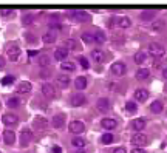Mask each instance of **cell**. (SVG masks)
Returning a JSON list of instances; mask_svg holds the SVG:
<instances>
[{"instance_id":"obj_2","label":"cell","mask_w":167,"mask_h":153,"mask_svg":"<svg viewBox=\"0 0 167 153\" xmlns=\"http://www.w3.org/2000/svg\"><path fill=\"white\" fill-rule=\"evenodd\" d=\"M68 131L73 133V134H81V133L85 131V125L81 121H71L68 124Z\"/></svg>"},{"instance_id":"obj_5","label":"cell","mask_w":167,"mask_h":153,"mask_svg":"<svg viewBox=\"0 0 167 153\" xmlns=\"http://www.w3.org/2000/svg\"><path fill=\"white\" fill-rule=\"evenodd\" d=\"M68 16H71L74 20H77V22H85L87 19H88V14L85 13V11H82V10H76V11H70L68 13Z\"/></svg>"},{"instance_id":"obj_49","label":"cell","mask_w":167,"mask_h":153,"mask_svg":"<svg viewBox=\"0 0 167 153\" xmlns=\"http://www.w3.org/2000/svg\"><path fill=\"white\" fill-rule=\"evenodd\" d=\"M162 76L167 79V68H164V70H162Z\"/></svg>"},{"instance_id":"obj_33","label":"cell","mask_w":167,"mask_h":153,"mask_svg":"<svg viewBox=\"0 0 167 153\" xmlns=\"http://www.w3.org/2000/svg\"><path fill=\"white\" fill-rule=\"evenodd\" d=\"M145 59H147V53H144V51H139V53H136V56H135V62H136V64H142Z\"/></svg>"},{"instance_id":"obj_17","label":"cell","mask_w":167,"mask_h":153,"mask_svg":"<svg viewBox=\"0 0 167 153\" xmlns=\"http://www.w3.org/2000/svg\"><path fill=\"white\" fill-rule=\"evenodd\" d=\"M3 141H5L6 145H13L14 141H16L14 131H13V130H5V131H3Z\"/></svg>"},{"instance_id":"obj_10","label":"cell","mask_w":167,"mask_h":153,"mask_svg":"<svg viewBox=\"0 0 167 153\" xmlns=\"http://www.w3.org/2000/svg\"><path fill=\"white\" fill-rule=\"evenodd\" d=\"M91 57H93V60H94L96 64H102V62L105 60V53H104L102 50L96 48V50L91 51Z\"/></svg>"},{"instance_id":"obj_13","label":"cell","mask_w":167,"mask_h":153,"mask_svg":"<svg viewBox=\"0 0 167 153\" xmlns=\"http://www.w3.org/2000/svg\"><path fill=\"white\" fill-rule=\"evenodd\" d=\"M96 105H98V108H99L101 111H104V113L110 110V101H108L107 97H99L98 102H96Z\"/></svg>"},{"instance_id":"obj_24","label":"cell","mask_w":167,"mask_h":153,"mask_svg":"<svg viewBox=\"0 0 167 153\" xmlns=\"http://www.w3.org/2000/svg\"><path fill=\"white\" fill-rule=\"evenodd\" d=\"M148 74H150V70H148V68H139V70H136V79H138V81L147 79Z\"/></svg>"},{"instance_id":"obj_48","label":"cell","mask_w":167,"mask_h":153,"mask_svg":"<svg viewBox=\"0 0 167 153\" xmlns=\"http://www.w3.org/2000/svg\"><path fill=\"white\" fill-rule=\"evenodd\" d=\"M39 54V51H36V50H30L28 51V56H37Z\"/></svg>"},{"instance_id":"obj_31","label":"cell","mask_w":167,"mask_h":153,"mask_svg":"<svg viewBox=\"0 0 167 153\" xmlns=\"http://www.w3.org/2000/svg\"><path fill=\"white\" fill-rule=\"evenodd\" d=\"M61 70H65V71H74L76 70V65L73 62H62L61 64Z\"/></svg>"},{"instance_id":"obj_34","label":"cell","mask_w":167,"mask_h":153,"mask_svg":"<svg viewBox=\"0 0 167 153\" xmlns=\"http://www.w3.org/2000/svg\"><path fill=\"white\" fill-rule=\"evenodd\" d=\"M113 134L111 133H104L102 134V138H101V141H102V144H111L113 142Z\"/></svg>"},{"instance_id":"obj_29","label":"cell","mask_w":167,"mask_h":153,"mask_svg":"<svg viewBox=\"0 0 167 153\" xmlns=\"http://www.w3.org/2000/svg\"><path fill=\"white\" fill-rule=\"evenodd\" d=\"M39 65H40V67H50V65H51V59H50V56L42 54V56L39 57Z\"/></svg>"},{"instance_id":"obj_26","label":"cell","mask_w":167,"mask_h":153,"mask_svg":"<svg viewBox=\"0 0 167 153\" xmlns=\"http://www.w3.org/2000/svg\"><path fill=\"white\" fill-rule=\"evenodd\" d=\"M31 88H33V87H31V84L25 81V82H22V84L17 87V91H19V93H22V94H25V93H30V91H31Z\"/></svg>"},{"instance_id":"obj_3","label":"cell","mask_w":167,"mask_h":153,"mask_svg":"<svg viewBox=\"0 0 167 153\" xmlns=\"http://www.w3.org/2000/svg\"><path fill=\"white\" fill-rule=\"evenodd\" d=\"M164 53H165V50H164L162 45H159V43H150V47H148V54L150 56H153V57H162Z\"/></svg>"},{"instance_id":"obj_18","label":"cell","mask_w":167,"mask_h":153,"mask_svg":"<svg viewBox=\"0 0 167 153\" xmlns=\"http://www.w3.org/2000/svg\"><path fill=\"white\" fill-rule=\"evenodd\" d=\"M135 97H136L138 102H145L147 97H148V91L144 90V88H138V90L135 91Z\"/></svg>"},{"instance_id":"obj_4","label":"cell","mask_w":167,"mask_h":153,"mask_svg":"<svg viewBox=\"0 0 167 153\" xmlns=\"http://www.w3.org/2000/svg\"><path fill=\"white\" fill-rule=\"evenodd\" d=\"M132 144L136 145V148H142L144 145H147V136L144 133H136L132 138Z\"/></svg>"},{"instance_id":"obj_47","label":"cell","mask_w":167,"mask_h":153,"mask_svg":"<svg viewBox=\"0 0 167 153\" xmlns=\"http://www.w3.org/2000/svg\"><path fill=\"white\" fill-rule=\"evenodd\" d=\"M132 153H145V151H144V148H136V147H135V148L132 150Z\"/></svg>"},{"instance_id":"obj_32","label":"cell","mask_w":167,"mask_h":153,"mask_svg":"<svg viewBox=\"0 0 167 153\" xmlns=\"http://www.w3.org/2000/svg\"><path fill=\"white\" fill-rule=\"evenodd\" d=\"M82 40H84L85 43H88V45H90V43H94V36H93L91 33H84V34H82Z\"/></svg>"},{"instance_id":"obj_42","label":"cell","mask_w":167,"mask_h":153,"mask_svg":"<svg viewBox=\"0 0 167 153\" xmlns=\"http://www.w3.org/2000/svg\"><path fill=\"white\" fill-rule=\"evenodd\" d=\"M164 27V22H156V23H152V28L156 31V30H161Z\"/></svg>"},{"instance_id":"obj_51","label":"cell","mask_w":167,"mask_h":153,"mask_svg":"<svg viewBox=\"0 0 167 153\" xmlns=\"http://www.w3.org/2000/svg\"><path fill=\"white\" fill-rule=\"evenodd\" d=\"M0 153H2V151H0Z\"/></svg>"},{"instance_id":"obj_23","label":"cell","mask_w":167,"mask_h":153,"mask_svg":"<svg viewBox=\"0 0 167 153\" xmlns=\"http://www.w3.org/2000/svg\"><path fill=\"white\" fill-rule=\"evenodd\" d=\"M87 77H84V76H79V77H76V81H74V87L77 88V90H84V88H87Z\"/></svg>"},{"instance_id":"obj_28","label":"cell","mask_w":167,"mask_h":153,"mask_svg":"<svg viewBox=\"0 0 167 153\" xmlns=\"http://www.w3.org/2000/svg\"><path fill=\"white\" fill-rule=\"evenodd\" d=\"M34 20H36V16H34V14H31V13H28V14H25V16H23L22 23H23V27H28V25H31Z\"/></svg>"},{"instance_id":"obj_12","label":"cell","mask_w":167,"mask_h":153,"mask_svg":"<svg viewBox=\"0 0 167 153\" xmlns=\"http://www.w3.org/2000/svg\"><path fill=\"white\" fill-rule=\"evenodd\" d=\"M54 57H56L57 60H61V62H65V59L68 57V50L64 48V47L57 48V50L54 51Z\"/></svg>"},{"instance_id":"obj_30","label":"cell","mask_w":167,"mask_h":153,"mask_svg":"<svg viewBox=\"0 0 167 153\" xmlns=\"http://www.w3.org/2000/svg\"><path fill=\"white\" fill-rule=\"evenodd\" d=\"M71 144L74 145V147H77V148H84L85 147V141L82 139V138H79V136H76V138H73V141H71Z\"/></svg>"},{"instance_id":"obj_41","label":"cell","mask_w":167,"mask_h":153,"mask_svg":"<svg viewBox=\"0 0 167 153\" xmlns=\"http://www.w3.org/2000/svg\"><path fill=\"white\" fill-rule=\"evenodd\" d=\"M50 28H54V30H62V25H61L57 20H53V22H50Z\"/></svg>"},{"instance_id":"obj_25","label":"cell","mask_w":167,"mask_h":153,"mask_svg":"<svg viewBox=\"0 0 167 153\" xmlns=\"http://www.w3.org/2000/svg\"><path fill=\"white\" fill-rule=\"evenodd\" d=\"M42 40H44V43H47V45H50V43H54V42H56V34H54L53 31H50V33H45V34H44V37H42Z\"/></svg>"},{"instance_id":"obj_21","label":"cell","mask_w":167,"mask_h":153,"mask_svg":"<svg viewBox=\"0 0 167 153\" xmlns=\"http://www.w3.org/2000/svg\"><path fill=\"white\" fill-rule=\"evenodd\" d=\"M116 25H118L119 28H128V27L132 25V22H130L128 17L122 16V17H118V19H116Z\"/></svg>"},{"instance_id":"obj_37","label":"cell","mask_w":167,"mask_h":153,"mask_svg":"<svg viewBox=\"0 0 167 153\" xmlns=\"http://www.w3.org/2000/svg\"><path fill=\"white\" fill-rule=\"evenodd\" d=\"M6 105H8V107H19V105H20V101H19L17 97H10L8 102H6Z\"/></svg>"},{"instance_id":"obj_14","label":"cell","mask_w":167,"mask_h":153,"mask_svg":"<svg viewBox=\"0 0 167 153\" xmlns=\"http://www.w3.org/2000/svg\"><path fill=\"white\" fill-rule=\"evenodd\" d=\"M17 121H19V118H17L16 114H11V113H6V114H3V118H2V122H3L5 125H14V124H17Z\"/></svg>"},{"instance_id":"obj_38","label":"cell","mask_w":167,"mask_h":153,"mask_svg":"<svg viewBox=\"0 0 167 153\" xmlns=\"http://www.w3.org/2000/svg\"><path fill=\"white\" fill-rule=\"evenodd\" d=\"M136 108H138V107H136L135 102H127V104H125V110H127L128 113H135Z\"/></svg>"},{"instance_id":"obj_35","label":"cell","mask_w":167,"mask_h":153,"mask_svg":"<svg viewBox=\"0 0 167 153\" xmlns=\"http://www.w3.org/2000/svg\"><path fill=\"white\" fill-rule=\"evenodd\" d=\"M64 48H67V50H74V48H76V40H73V39L65 40V42H64Z\"/></svg>"},{"instance_id":"obj_16","label":"cell","mask_w":167,"mask_h":153,"mask_svg":"<svg viewBox=\"0 0 167 153\" xmlns=\"http://www.w3.org/2000/svg\"><path fill=\"white\" fill-rule=\"evenodd\" d=\"M101 125L105 128V130H113V128H116V121L113 119V118H104L102 121H101Z\"/></svg>"},{"instance_id":"obj_7","label":"cell","mask_w":167,"mask_h":153,"mask_svg":"<svg viewBox=\"0 0 167 153\" xmlns=\"http://www.w3.org/2000/svg\"><path fill=\"white\" fill-rule=\"evenodd\" d=\"M31 139H33V131L28 130V128L22 130V133H20V145H22V147L28 145Z\"/></svg>"},{"instance_id":"obj_43","label":"cell","mask_w":167,"mask_h":153,"mask_svg":"<svg viewBox=\"0 0 167 153\" xmlns=\"http://www.w3.org/2000/svg\"><path fill=\"white\" fill-rule=\"evenodd\" d=\"M0 14H2L3 17H10V16H13V10H2Z\"/></svg>"},{"instance_id":"obj_9","label":"cell","mask_w":167,"mask_h":153,"mask_svg":"<svg viewBox=\"0 0 167 153\" xmlns=\"http://www.w3.org/2000/svg\"><path fill=\"white\" fill-rule=\"evenodd\" d=\"M110 70H111V73H113L115 76H124V73H125V65H124L122 62H115Z\"/></svg>"},{"instance_id":"obj_19","label":"cell","mask_w":167,"mask_h":153,"mask_svg":"<svg viewBox=\"0 0 167 153\" xmlns=\"http://www.w3.org/2000/svg\"><path fill=\"white\" fill-rule=\"evenodd\" d=\"M145 118H138V119H135L133 122H132V125H133V128L136 130V131H141V130H144L145 128Z\"/></svg>"},{"instance_id":"obj_1","label":"cell","mask_w":167,"mask_h":153,"mask_svg":"<svg viewBox=\"0 0 167 153\" xmlns=\"http://www.w3.org/2000/svg\"><path fill=\"white\" fill-rule=\"evenodd\" d=\"M6 57L11 60V62H17L19 57H20V48L17 45H8L6 47Z\"/></svg>"},{"instance_id":"obj_50","label":"cell","mask_w":167,"mask_h":153,"mask_svg":"<svg viewBox=\"0 0 167 153\" xmlns=\"http://www.w3.org/2000/svg\"><path fill=\"white\" fill-rule=\"evenodd\" d=\"M77 153H84V151H77Z\"/></svg>"},{"instance_id":"obj_44","label":"cell","mask_w":167,"mask_h":153,"mask_svg":"<svg viewBox=\"0 0 167 153\" xmlns=\"http://www.w3.org/2000/svg\"><path fill=\"white\" fill-rule=\"evenodd\" d=\"M113 153H127V150H125L124 147H118V148L113 150Z\"/></svg>"},{"instance_id":"obj_20","label":"cell","mask_w":167,"mask_h":153,"mask_svg":"<svg viewBox=\"0 0 167 153\" xmlns=\"http://www.w3.org/2000/svg\"><path fill=\"white\" fill-rule=\"evenodd\" d=\"M48 124H50L48 119H45V118H42V116H37V118L34 119V127H36V128H40V130H42V128H47Z\"/></svg>"},{"instance_id":"obj_40","label":"cell","mask_w":167,"mask_h":153,"mask_svg":"<svg viewBox=\"0 0 167 153\" xmlns=\"http://www.w3.org/2000/svg\"><path fill=\"white\" fill-rule=\"evenodd\" d=\"M14 82V76H5L3 79H2V84L3 85H10V84H13Z\"/></svg>"},{"instance_id":"obj_39","label":"cell","mask_w":167,"mask_h":153,"mask_svg":"<svg viewBox=\"0 0 167 153\" xmlns=\"http://www.w3.org/2000/svg\"><path fill=\"white\" fill-rule=\"evenodd\" d=\"M79 64L82 65L84 70H88V68H90V62H88V59H85V57H79Z\"/></svg>"},{"instance_id":"obj_45","label":"cell","mask_w":167,"mask_h":153,"mask_svg":"<svg viewBox=\"0 0 167 153\" xmlns=\"http://www.w3.org/2000/svg\"><path fill=\"white\" fill-rule=\"evenodd\" d=\"M53 153H62V148H61L59 145H54V147H53Z\"/></svg>"},{"instance_id":"obj_15","label":"cell","mask_w":167,"mask_h":153,"mask_svg":"<svg viewBox=\"0 0 167 153\" xmlns=\"http://www.w3.org/2000/svg\"><path fill=\"white\" fill-rule=\"evenodd\" d=\"M64 124H65V116H64V114H56V116L51 119V125H53L54 128H62Z\"/></svg>"},{"instance_id":"obj_8","label":"cell","mask_w":167,"mask_h":153,"mask_svg":"<svg viewBox=\"0 0 167 153\" xmlns=\"http://www.w3.org/2000/svg\"><path fill=\"white\" fill-rule=\"evenodd\" d=\"M85 102H87V97H85V94H82V93H76V94L71 97V105H73V107H82Z\"/></svg>"},{"instance_id":"obj_22","label":"cell","mask_w":167,"mask_h":153,"mask_svg":"<svg viewBox=\"0 0 167 153\" xmlns=\"http://www.w3.org/2000/svg\"><path fill=\"white\" fill-rule=\"evenodd\" d=\"M56 82H57V85L61 87V88H67L68 85H70V77L68 76H57L56 77Z\"/></svg>"},{"instance_id":"obj_46","label":"cell","mask_w":167,"mask_h":153,"mask_svg":"<svg viewBox=\"0 0 167 153\" xmlns=\"http://www.w3.org/2000/svg\"><path fill=\"white\" fill-rule=\"evenodd\" d=\"M5 64H6V60H5V57H2V56H0V70H2V68L5 67Z\"/></svg>"},{"instance_id":"obj_6","label":"cell","mask_w":167,"mask_h":153,"mask_svg":"<svg viewBox=\"0 0 167 153\" xmlns=\"http://www.w3.org/2000/svg\"><path fill=\"white\" fill-rule=\"evenodd\" d=\"M42 93H44V96L48 97V99H54V97H56V88H54L51 84H44Z\"/></svg>"},{"instance_id":"obj_27","label":"cell","mask_w":167,"mask_h":153,"mask_svg":"<svg viewBox=\"0 0 167 153\" xmlns=\"http://www.w3.org/2000/svg\"><path fill=\"white\" fill-rule=\"evenodd\" d=\"M150 110H152V113H161L162 111V104H161V101H153L152 102V105H150Z\"/></svg>"},{"instance_id":"obj_36","label":"cell","mask_w":167,"mask_h":153,"mask_svg":"<svg viewBox=\"0 0 167 153\" xmlns=\"http://www.w3.org/2000/svg\"><path fill=\"white\" fill-rule=\"evenodd\" d=\"M94 42H98V43H104V42H105V34L101 33V31H98V33L94 34Z\"/></svg>"},{"instance_id":"obj_11","label":"cell","mask_w":167,"mask_h":153,"mask_svg":"<svg viewBox=\"0 0 167 153\" xmlns=\"http://www.w3.org/2000/svg\"><path fill=\"white\" fill-rule=\"evenodd\" d=\"M156 17V11L155 10H145L141 13V19L144 22H153V19Z\"/></svg>"}]
</instances>
